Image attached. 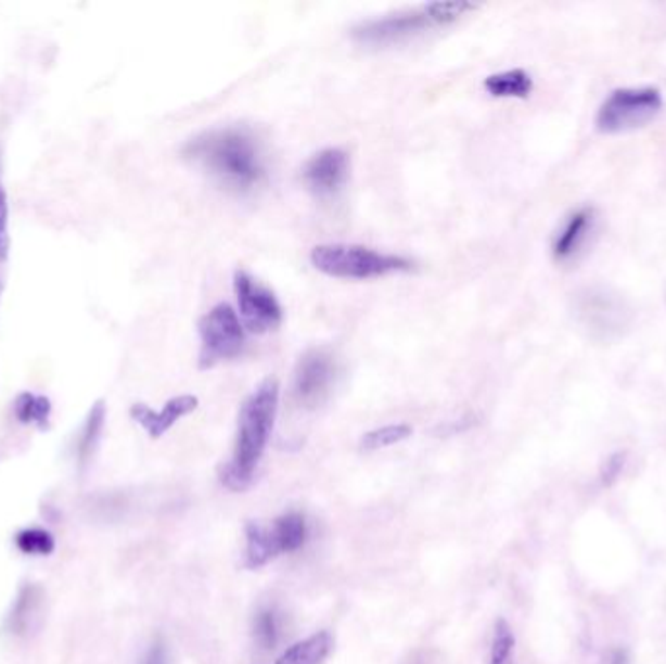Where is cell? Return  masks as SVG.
<instances>
[{
  "label": "cell",
  "instance_id": "1",
  "mask_svg": "<svg viewBox=\"0 0 666 664\" xmlns=\"http://www.w3.org/2000/svg\"><path fill=\"white\" fill-rule=\"evenodd\" d=\"M193 162L230 190L246 193L266 178V166L254 135L242 127L213 129L193 137L181 149Z\"/></svg>",
  "mask_w": 666,
  "mask_h": 664
},
{
  "label": "cell",
  "instance_id": "2",
  "mask_svg": "<svg viewBox=\"0 0 666 664\" xmlns=\"http://www.w3.org/2000/svg\"><path fill=\"white\" fill-rule=\"evenodd\" d=\"M281 388L276 379H266L248 398L239 413V431L229 464L222 470V485L230 491L248 489L256 477L257 465L266 455L269 438L276 427Z\"/></svg>",
  "mask_w": 666,
  "mask_h": 664
},
{
  "label": "cell",
  "instance_id": "3",
  "mask_svg": "<svg viewBox=\"0 0 666 664\" xmlns=\"http://www.w3.org/2000/svg\"><path fill=\"white\" fill-rule=\"evenodd\" d=\"M310 264L324 276L347 281H369L413 269V261L408 257L343 242L312 247Z\"/></svg>",
  "mask_w": 666,
  "mask_h": 664
},
{
  "label": "cell",
  "instance_id": "4",
  "mask_svg": "<svg viewBox=\"0 0 666 664\" xmlns=\"http://www.w3.org/2000/svg\"><path fill=\"white\" fill-rule=\"evenodd\" d=\"M306 540L308 522L305 514H281L269 526L252 522L246 526V565L249 570H259L283 553L305 548Z\"/></svg>",
  "mask_w": 666,
  "mask_h": 664
},
{
  "label": "cell",
  "instance_id": "5",
  "mask_svg": "<svg viewBox=\"0 0 666 664\" xmlns=\"http://www.w3.org/2000/svg\"><path fill=\"white\" fill-rule=\"evenodd\" d=\"M663 110L658 88H619L604 100L597 114V127L602 133H624L645 127Z\"/></svg>",
  "mask_w": 666,
  "mask_h": 664
},
{
  "label": "cell",
  "instance_id": "6",
  "mask_svg": "<svg viewBox=\"0 0 666 664\" xmlns=\"http://www.w3.org/2000/svg\"><path fill=\"white\" fill-rule=\"evenodd\" d=\"M200 340V367L210 369L242 355L246 347V328L230 304L220 303L201 318Z\"/></svg>",
  "mask_w": 666,
  "mask_h": 664
},
{
  "label": "cell",
  "instance_id": "7",
  "mask_svg": "<svg viewBox=\"0 0 666 664\" xmlns=\"http://www.w3.org/2000/svg\"><path fill=\"white\" fill-rule=\"evenodd\" d=\"M438 28L427 4L411 12L394 14L386 18H374L361 22L351 29V38L362 48L382 49L400 46L410 39L418 38L427 29Z\"/></svg>",
  "mask_w": 666,
  "mask_h": 664
},
{
  "label": "cell",
  "instance_id": "8",
  "mask_svg": "<svg viewBox=\"0 0 666 664\" xmlns=\"http://www.w3.org/2000/svg\"><path fill=\"white\" fill-rule=\"evenodd\" d=\"M234 295L239 301L240 320L249 333L276 332L283 323V306L269 286L261 285L248 271L234 273Z\"/></svg>",
  "mask_w": 666,
  "mask_h": 664
},
{
  "label": "cell",
  "instance_id": "9",
  "mask_svg": "<svg viewBox=\"0 0 666 664\" xmlns=\"http://www.w3.org/2000/svg\"><path fill=\"white\" fill-rule=\"evenodd\" d=\"M337 362L325 347H315L300 355L293 374V398L300 408L316 409L332 394Z\"/></svg>",
  "mask_w": 666,
  "mask_h": 664
},
{
  "label": "cell",
  "instance_id": "10",
  "mask_svg": "<svg viewBox=\"0 0 666 664\" xmlns=\"http://www.w3.org/2000/svg\"><path fill=\"white\" fill-rule=\"evenodd\" d=\"M575 314L592 337L602 340L619 335L629 323V310L624 301L602 286L585 289L581 295L577 296Z\"/></svg>",
  "mask_w": 666,
  "mask_h": 664
},
{
  "label": "cell",
  "instance_id": "11",
  "mask_svg": "<svg viewBox=\"0 0 666 664\" xmlns=\"http://www.w3.org/2000/svg\"><path fill=\"white\" fill-rule=\"evenodd\" d=\"M351 174V158L340 146L316 152L303 168V180L318 200H332L345 188Z\"/></svg>",
  "mask_w": 666,
  "mask_h": 664
},
{
  "label": "cell",
  "instance_id": "12",
  "mask_svg": "<svg viewBox=\"0 0 666 664\" xmlns=\"http://www.w3.org/2000/svg\"><path fill=\"white\" fill-rule=\"evenodd\" d=\"M46 589L38 583H26L14 598L4 620V634L22 641L38 634L46 620Z\"/></svg>",
  "mask_w": 666,
  "mask_h": 664
},
{
  "label": "cell",
  "instance_id": "13",
  "mask_svg": "<svg viewBox=\"0 0 666 664\" xmlns=\"http://www.w3.org/2000/svg\"><path fill=\"white\" fill-rule=\"evenodd\" d=\"M200 408V398L191 394H181L176 398L168 399L163 409H153L146 404H133L129 409V416L137 425L144 429V433L151 438H161L170 431L180 419L188 418L195 409Z\"/></svg>",
  "mask_w": 666,
  "mask_h": 664
},
{
  "label": "cell",
  "instance_id": "14",
  "mask_svg": "<svg viewBox=\"0 0 666 664\" xmlns=\"http://www.w3.org/2000/svg\"><path fill=\"white\" fill-rule=\"evenodd\" d=\"M594 227V210L585 207L577 213H573L567 222L563 225L560 234L553 242V256L558 259H569L579 252V247L587 242L590 232Z\"/></svg>",
  "mask_w": 666,
  "mask_h": 664
},
{
  "label": "cell",
  "instance_id": "15",
  "mask_svg": "<svg viewBox=\"0 0 666 664\" xmlns=\"http://www.w3.org/2000/svg\"><path fill=\"white\" fill-rule=\"evenodd\" d=\"M105 418H107L105 401L104 399H98L94 406L90 408V411H88V416H86L85 425L80 429L77 448H75L78 470L82 474H85L86 468L92 464V460H94L95 450H98L102 435H104Z\"/></svg>",
  "mask_w": 666,
  "mask_h": 664
},
{
  "label": "cell",
  "instance_id": "16",
  "mask_svg": "<svg viewBox=\"0 0 666 664\" xmlns=\"http://www.w3.org/2000/svg\"><path fill=\"white\" fill-rule=\"evenodd\" d=\"M332 651L333 637L328 631H318L289 647L273 664H324Z\"/></svg>",
  "mask_w": 666,
  "mask_h": 664
},
{
  "label": "cell",
  "instance_id": "17",
  "mask_svg": "<svg viewBox=\"0 0 666 664\" xmlns=\"http://www.w3.org/2000/svg\"><path fill=\"white\" fill-rule=\"evenodd\" d=\"M484 90L494 98H514L524 100L533 94L534 80L524 68H509L503 73L487 76Z\"/></svg>",
  "mask_w": 666,
  "mask_h": 664
},
{
  "label": "cell",
  "instance_id": "18",
  "mask_svg": "<svg viewBox=\"0 0 666 664\" xmlns=\"http://www.w3.org/2000/svg\"><path fill=\"white\" fill-rule=\"evenodd\" d=\"M254 641L261 651H273L285 636V617L277 606H261L254 616L252 624Z\"/></svg>",
  "mask_w": 666,
  "mask_h": 664
},
{
  "label": "cell",
  "instance_id": "19",
  "mask_svg": "<svg viewBox=\"0 0 666 664\" xmlns=\"http://www.w3.org/2000/svg\"><path fill=\"white\" fill-rule=\"evenodd\" d=\"M51 413H53V404L43 394L22 392L14 399V418L18 419L22 425L48 431L51 427Z\"/></svg>",
  "mask_w": 666,
  "mask_h": 664
},
{
  "label": "cell",
  "instance_id": "20",
  "mask_svg": "<svg viewBox=\"0 0 666 664\" xmlns=\"http://www.w3.org/2000/svg\"><path fill=\"white\" fill-rule=\"evenodd\" d=\"M14 546L20 553L29 556V558H49L57 550V540L53 536V532L31 526V528H22L14 536Z\"/></svg>",
  "mask_w": 666,
  "mask_h": 664
},
{
  "label": "cell",
  "instance_id": "21",
  "mask_svg": "<svg viewBox=\"0 0 666 664\" xmlns=\"http://www.w3.org/2000/svg\"><path fill=\"white\" fill-rule=\"evenodd\" d=\"M411 433H413V429L408 423H392V425H384V427L372 429V431L362 435L361 448L367 452H376L382 448L400 445L411 437Z\"/></svg>",
  "mask_w": 666,
  "mask_h": 664
},
{
  "label": "cell",
  "instance_id": "22",
  "mask_svg": "<svg viewBox=\"0 0 666 664\" xmlns=\"http://www.w3.org/2000/svg\"><path fill=\"white\" fill-rule=\"evenodd\" d=\"M514 631L511 624L499 617L494 626V639H491V651H489V664H513Z\"/></svg>",
  "mask_w": 666,
  "mask_h": 664
},
{
  "label": "cell",
  "instance_id": "23",
  "mask_svg": "<svg viewBox=\"0 0 666 664\" xmlns=\"http://www.w3.org/2000/svg\"><path fill=\"white\" fill-rule=\"evenodd\" d=\"M626 464H628V455H626V452H622V450H618V452H612V455H610L609 458L602 462V465H600V487H604V489L614 487L619 477H622V474H624Z\"/></svg>",
  "mask_w": 666,
  "mask_h": 664
},
{
  "label": "cell",
  "instance_id": "24",
  "mask_svg": "<svg viewBox=\"0 0 666 664\" xmlns=\"http://www.w3.org/2000/svg\"><path fill=\"white\" fill-rule=\"evenodd\" d=\"M9 219V195H7V190L2 186V176H0V264H4L10 254Z\"/></svg>",
  "mask_w": 666,
  "mask_h": 664
},
{
  "label": "cell",
  "instance_id": "25",
  "mask_svg": "<svg viewBox=\"0 0 666 664\" xmlns=\"http://www.w3.org/2000/svg\"><path fill=\"white\" fill-rule=\"evenodd\" d=\"M139 664H170V651L163 637H154Z\"/></svg>",
  "mask_w": 666,
  "mask_h": 664
},
{
  "label": "cell",
  "instance_id": "26",
  "mask_svg": "<svg viewBox=\"0 0 666 664\" xmlns=\"http://www.w3.org/2000/svg\"><path fill=\"white\" fill-rule=\"evenodd\" d=\"M602 664H631L628 649L626 647H612L602 659Z\"/></svg>",
  "mask_w": 666,
  "mask_h": 664
},
{
  "label": "cell",
  "instance_id": "27",
  "mask_svg": "<svg viewBox=\"0 0 666 664\" xmlns=\"http://www.w3.org/2000/svg\"><path fill=\"white\" fill-rule=\"evenodd\" d=\"M406 664H437L433 661V656L428 653H418V655L411 656L410 661Z\"/></svg>",
  "mask_w": 666,
  "mask_h": 664
},
{
  "label": "cell",
  "instance_id": "28",
  "mask_svg": "<svg viewBox=\"0 0 666 664\" xmlns=\"http://www.w3.org/2000/svg\"><path fill=\"white\" fill-rule=\"evenodd\" d=\"M0 295H2V285H0Z\"/></svg>",
  "mask_w": 666,
  "mask_h": 664
}]
</instances>
